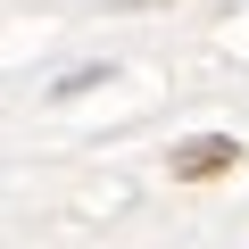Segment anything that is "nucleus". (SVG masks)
Here are the masks:
<instances>
[{"label":"nucleus","instance_id":"f257e3e1","mask_svg":"<svg viewBox=\"0 0 249 249\" xmlns=\"http://www.w3.org/2000/svg\"><path fill=\"white\" fill-rule=\"evenodd\" d=\"M232 158H241V150H232L224 133H199V142H183V150H175V175H224Z\"/></svg>","mask_w":249,"mask_h":249}]
</instances>
